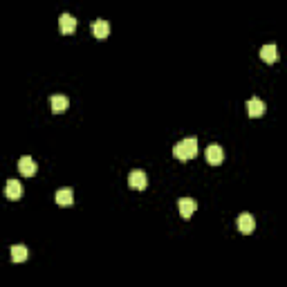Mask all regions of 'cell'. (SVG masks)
Segmentation results:
<instances>
[{
    "label": "cell",
    "mask_w": 287,
    "mask_h": 287,
    "mask_svg": "<svg viewBox=\"0 0 287 287\" xmlns=\"http://www.w3.org/2000/svg\"><path fill=\"white\" fill-rule=\"evenodd\" d=\"M173 155H175V160H180V162L193 160V157L198 155V139H195V137H186V139H182L180 144L173 146Z\"/></svg>",
    "instance_id": "cell-1"
},
{
    "label": "cell",
    "mask_w": 287,
    "mask_h": 287,
    "mask_svg": "<svg viewBox=\"0 0 287 287\" xmlns=\"http://www.w3.org/2000/svg\"><path fill=\"white\" fill-rule=\"evenodd\" d=\"M128 184H130V189L144 191L148 186V175L144 170H132L130 175H128Z\"/></svg>",
    "instance_id": "cell-2"
},
{
    "label": "cell",
    "mask_w": 287,
    "mask_h": 287,
    "mask_svg": "<svg viewBox=\"0 0 287 287\" xmlns=\"http://www.w3.org/2000/svg\"><path fill=\"white\" fill-rule=\"evenodd\" d=\"M238 229H240V234H245V236L253 234V229H256V218H253L251 213H240L238 215Z\"/></svg>",
    "instance_id": "cell-3"
},
{
    "label": "cell",
    "mask_w": 287,
    "mask_h": 287,
    "mask_svg": "<svg viewBox=\"0 0 287 287\" xmlns=\"http://www.w3.org/2000/svg\"><path fill=\"white\" fill-rule=\"evenodd\" d=\"M205 155H206V162H209L211 166H220L224 162V151L218 146V144H211V146L206 148Z\"/></svg>",
    "instance_id": "cell-4"
},
{
    "label": "cell",
    "mask_w": 287,
    "mask_h": 287,
    "mask_svg": "<svg viewBox=\"0 0 287 287\" xmlns=\"http://www.w3.org/2000/svg\"><path fill=\"white\" fill-rule=\"evenodd\" d=\"M18 170H20V175H25V177L36 175V162L30 155H23L18 160Z\"/></svg>",
    "instance_id": "cell-5"
},
{
    "label": "cell",
    "mask_w": 287,
    "mask_h": 287,
    "mask_svg": "<svg viewBox=\"0 0 287 287\" xmlns=\"http://www.w3.org/2000/svg\"><path fill=\"white\" fill-rule=\"evenodd\" d=\"M5 195L7 200H11V202H16V200L23 198V184H20L18 180H9L5 186Z\"/></svg>",
    "instance_id": "cell-6"
},
{
    "label": "cell",
    "mask_w": 287,
    "mask_h": 287,
    "mask_svg": "<svg viewBox=\"0 0 287 287\" xmlns=\"http://www.w3.org/2000/svg\"><path fill=\"white\" fill-rule=\"evenodd\" d=\"M92 34H94V39H99V41L108 39V36H110V23H108V20H103V18L94 20V25H92Z\"/></svg>",
    "instance_id": "cell-7"
},
{
    "label": "cell",
    "mask_w": 287,
    "mask_h": 287,
    "mask_svg": "<svg viewBox=\"0 0 287 287\" xmlns=\"http://www.w3.org/2000/svg\"><path fill=\"white\" fill-rule=\"evenodd\" d=\"M54 200H56V205L59 206H70V205H74V191L72 189H59L56 191V195H54Z\"/></svg>",
    "instance_id": "cell-8"
},
{
    "label": "cell",
    "mask_w": 287,
    "mask_h": 287,
    "mask_svg": "<svg viewBox=\"0 0 287 287\" xmlns=\"http://www.w3.org/2000/svg\"><path fill=\"white\" fill-rule=\"evenodd\" d=\"M177 209H180V215H182V218H184V220H189L191 215L195 213L198 205H195V202H193V200H191V198H182L180 202H177Z\"/></svg>",
    "instance_id": "cell-9"
},
{
    "label": "cell",
    "mask_w": 287,
    "mask_h": 287,
    "mask_svg": "<svg viewBox=\"0 0 287 287\" xmlns=\"http://www.w3.org/2000/svg\"><path fill=\"white\" fill-rule=\"evenodd\" d=\"M247 112H249V117H263V115H265L263 99H258V97L249 99V101H247Z\"/></svg>",
    "instance_id": "cell-10"
},
{
    "label": "cell",
    "mask_w": 287,
    "mask_h": 287,
    "mask_svg": "<svg viewBox=\"0 0 287 287\" xmlns=\"http://www.w3.org/2000/svg\"><path fill=\"white\" fill-rule=\"evenodd\" d=\"M49 106H52V112L61 115V112H65L70 108V99L63 97V94H54V97L49 99Z\"/></svg>",
    "instance_id": "cell-11"
},
{
    "label": "cell",
    "mask_w": 287,
    "mask_h": 287,
    "mask_svg": "<svg viewBox=\"0 0 287 287\" xmlns=\"http://www.w3.org/2000/svg\"><path fill=\"white\" fill-rule=\"evenodd\" d=\"M59 30L63 32V34H72V32L77 30V18H74L72 14H61V18H59Z\"/></svg>",
    "instance_id": "cell-12"
},
{
    "label": "cell",
    "mask_w": 287,
    "mask_h": 287,
    "mask_svg": "<svg viewBox=\"0 0 287 287\" xmlns=\"http://www.w3.org/2000/svg\"><path fill=\"white\" fill-rule=\"evenodd\" d=\"M260 59H263L265 63H276L278 61L276 45H263V47H260Z\"/></svg>",
    "instance_id": "cell-13"
},
{
    "label": "cell",
    "mask_w": 287,
    "mask_h": 287,
    "mask_svg": "<svg viewBox=\"0 0 287 287\" xmlns=\"http://www.w3.org/2000/svg\"><path fill=\"white\" fill-rule=\"evenodd\" d=\"M11 260L14 263H25L27 260V247L25 245H14L11 247Z\"/></svg>",
    "instance_id": "cell-14"
}]
</instances>
